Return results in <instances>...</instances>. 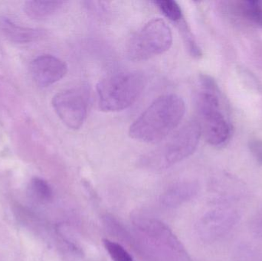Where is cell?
Segmentation results:
<instances>
[{"instance_id": "6da1fadb", "label": "cell", "mask_w": 262, "mask_h": 261, "mask_svg": "<svg viewBox=\"0 0 262 261\" xmlns=\"http://www.w3.org/2000/svg\"><path fill=\"white\" fill-rule=\"evenodd\" d=\"M185 112V103L180 97L173 93L163 95L134 121L129 135L141 142H160L178 127Z\"/></svg>"}, {"instance_id": "7a4b0ae2", "label": "cell", "mask_w": 262, "mask_h": 261, "mask_svg": "<svg viewBox=\"0 0 262 261\" xmlns=\"http://www.w3.org/2000/svg\"><path fill=\"white\" fill-rule=\"evenodd\" d=\"M144 87V78L137 72H123L103 78L97 85L98 104L103 111L118 112L130 107Z\"/></svg>"}, {"instance_id": "3957f363", "label": "cell", "mask_w": 262, "mask_h": 261, "mask_svg": "<svg viewBox=\"0 0 262 261\" xmlns=\"http://www.w3.org/2000/svg\"><path fill=\"white\" fill-rule=\"evenodd\" d=\"M203 90L195 100L199 125L206 140L211 145H223L230 135V128L220 110V100L215 83L207 77L202 78Z\"/></svg>"}, {"instance_id": "277c9868", "label": "cell", "mask_w": 262, "mask_h": 261, "mask_svg": "<svg viewBox=\"0 0 262 261\" xmlns=\"http://www.w3.org/2000/svg\"><path fill=\"white\" fill-rule=\"evenodd\" d=\"M201 134V129L197 121L187 123L163 145L145 156L143 162L155 170L169 168L194 153Z\"/></svg>"}, {"instance_id": "5b68a950", "label": "cell", "mask_w": 262, "mask_h": 261, "mask_svg": "<svg viewBox=\"0 0 262 261\" xmlns=\"http://www.w3.org/2000/svg\"><path fill=\"white\" fill-rule=\"evenodd\" d=\"M172 44L170 28L164 20L152 18L136 32L127 46L133 61H145L169 50Z\"/></svg>"}, {"instance_id": "8992f818", "label": "cell", "mask_w": 262, "mask_h": 261, "mask_svg": "<svg viewBox=\"0 0 262 261\" xmlns=\"http://www.w3.org/2000/svg\"><path fill=\"white\" fill-rule=\"evenodd\" d=\"M55 113L63 124L72 130H78L87 116V101L76 89H69L56 93L52 99Z\"/></svg>"}, {"instance_id": "52a82bcc", "label": "cell", "mask_w": 262, "mask_h": 261, "mask_svg": "<svg viewBox=\"0 0 262 261\" xmlns=\"http://www.w3.org/2000/svg\"><path fill=\"white\" fill-rule=\"evenodd\" d=\"M67 72V64L53 55L37 57L30 65L31 75L40 87H49L58 82L66 76Z\"/></svg>"}, {"instance_id": "ba28073f", "label": "cell", "mask_w": 262, "mask_h": 261, "mask_svg": "<svg viewBox=\"0 0 262 261\" xmlns=\"http://www.w3.org/2000/svg\"><path fill=\"white\" fill-rule=\"evenodd\" d=\"M134 225L137 229L154 240L165 244L175 251H182L180 242L176 239L175 235L172 234L166 225L157 219L138 216L134 220Z\"/></svg>"}, {"instance_id": "9c48e42d", "label": "cell", "mask_w": 262, "mask_h": 261, "mask_svg": "<svg viewBox=\"0 0 262 261\" xmlns=\"http://www.w3.org/2000/svg\"><path fill=\"white\" fill-rule=\"evenodd\" d=\"M0 31L8 39L19 44L37 41L46 36L43 29L23 27L8 18H0Z\"/></svg>"}, {"instance_id": "30bf717a", "label": "cell", "mask_w": 262, "mask_h": 261, "mask_svg": "<svg viewBox=\"0 0 262 261\" xmlns=\"http://www.w3.org/2000/svg\"><path fill=\"white\" fill-rule=\"evenodd\" d=\"M198 193V185L193 182H180L166 190L161 202L167 207H177L190 200Z\"/></svg>"}, {"instance_id": "8fae6325", "label": "cell", "mask_w": 262, "mask_h": 261, "mask_svg": "<svg viewBox=\"0 0 262 261\" xmlns=\"http://www.w3.org/2000/svg\"><path fill=\"white\" fill-rule=\"evenodd\" d=\"M64 4L60 0H30L25 3L24 11L32 19H44L59 12Z\"/></svg>"}, {"instance_id": "7c38bea8", "label": "cell", "mask_w": 262, "mask_h": 261, "mask_svg": "<svg viewBox=\"0 0 262 261\" xmlns=\"http://www.w3.org/2000/svg\"><path fill=\"white\" fill-rule=\"evenodd\" d=\"M236 216L232 213L225 211H215L205 218L203 225L209 226V231L217 236L230 231L231 228L236 223Z\"/></svg>"}, {"instance_id": "4fadbf2b", "label": "cell", "mask_w": 262, "mask_h": 261, "mask_svg": "<svg viewBox=\"0 0 262 261\" xmlns=\"http://www.w3.org/2000/svg\"><path fill=\"white\" fill-rule=\"evenodd\" d=\"M27 194L29 199L36 203L45 204L53 199V190L49 182L39 177H34L28 185Z\"/></svg>"}, {"instance_id": "5bb4252c", "label": "cell", "mask_w": 262, "mask_h": 261, "mask_svg": "<svg viewBox=\"0 0 262 261\" xmlns=\"http://www.w3.org/2000/svg\"><path fill=\"white\" fill-rule=\"evenodd\" d=\"M154 3L170 21L178 23L183 19V12L177 2L172 0H160Z\"/></svg>"}, {"instance_id": "9a60e30c", "label": "cell", "mask_w": 262, "mask_h": 261, "mask_svg": "<svg viewBox=\"0 0 262 261\" xmlns=\"http://www.w3.org/2000/svg\"><path fill=\"white\" fill-rule=\"evenodd\" d=\"M104 248L113 261H134L132 256L127 252V250L117 242H112L108 239L103 240Z\"/></svg>"}, {"instance_id": "2e32d148", "label": "cell", "mask_w": 262, "mask_h": 261, "mask_svg": "<svg viewBox=\"0 0 262 261\" xmlns=\"http://www.w3.org/2000/svg\"><path fill=\"white\" fill-rule=\"evenodd\" d=\"M245 15L257 24L262 26V3L258 1H245L242 5Z\"/></svg>"}, {"instance_id": "e0dca14e", "label": "cell", "mask_w": 262, "mask_h": 261, "mask_svg": "<svg viewBox=\"0 0 262 261\" xmlns=\"http://www.w3.org/2000/svg\"><path fill=\"white\" fill-rule=\"evenodd\" d=\"M253 153L258 160L262 164V146L255 144L253 147Z\"/></svg>"}]
</instances>
